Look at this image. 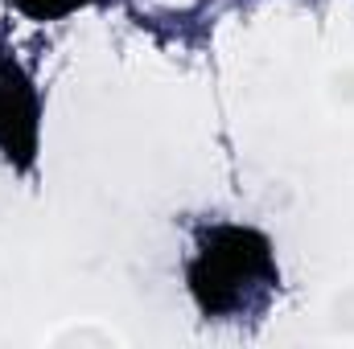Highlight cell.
I'll list each match as a JSON object with an SVG mask.
<instances>
[{
    "label": "cell",
    "mask_w": 354,
    "mask_h": 349,
    "mask_svg": "<svg viewBox=\"0 0 354 349\" xmlns=\"http://www.w3.org/2000/svg\"><path fill=\"white\" fill-rule=\"evenodd\" d=\"M189 296L202 317L231 321L243 312H256L268 296L280 288L276 251L264 230L218 222L198 235L194 259L185 267Z\"/></svg>",
    "instance_id": "obj_1"
},
{
    "label": "cell",
    "mask_w": 354,
    "mask_h": 349,
    "mask_svg": "<svg viewBox=\"0 0 354 349\" xmlns=\"http://www.w3.org/2000/svg\"><path fill=\"white\" fill-rule=\"evenodd\" d=\"M41 152V94L25 62L0 41V157L17 173H33Z\"/></svg>",
    "instance_id": "obj_2"
},
{
    "label": "cell",
    "mask_w": 354,
    "mask_h": 349,
    "mask_svg": "<svg viewBox=\"0 0 354 349\" xmlns=\"http://www.w3.org/2000/svg\"><path fill=\"white\" fill-rule=\"evenodd\" d=\"M4 4H12L29 21H66V17L95 8V4H107V0H4Z\"/></svg>",
    "instance_id": "obj_3"
}]
</instances>
